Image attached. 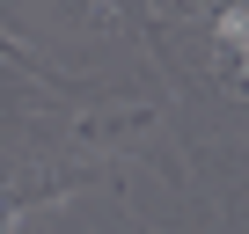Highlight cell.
Returning <instances> with one entry per match:
<instances>
[{"instance_id": "obj_1", "label": "cell", "mask_w": 249, "mask_h": 234, "mask_svg": "<svg viewBox=\"0 0 249 234\" xmlns=\"http://www.w3.org/2000/svg\"><path fill=\"white\" fill-rule=\"evenodd\" d=\"M213 30H220V44H234V51H242V66H249V8H227Z\"/></svg>"}]
</instances>
